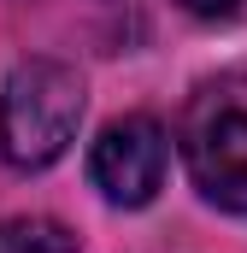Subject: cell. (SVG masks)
<instances>
[{"mask_svg": "<svg viewBox=\"0 0 247 253\" xmlns=\"http://www.w3.org/2000/svg\"><path fill=\"white\" fill-rule=\"evenodd\" d=\"M183 153L206 200L247 212V83H212L194 94Z\"/></svg>", "mask_w": 247, "mask_h": 253, "instance_id": "cell-2", "label": "cell"}, {"mask_svg": "<svg viewBox=\"0 0 247 253\" xmlns=\"http://www.w3.org/2000/svg\"><path fill=\"white\" fill-rule=\"evenodd\" d=\"M188 12H200V18H224V12H236L242 0H183Z\"/></svg>", "mask_w": 247, "mask_h": 253, "instance_id": "cell-5", "label": "cell"}, {"mask_svg": "<svg viewBox=\"0 0 247 253\" xmlns=\"http://www.w3.org/2000/svg\"><path fill=\"white\" fill-rule=\"evenodd\" d=\"M82 118V83L59 59H30L6 77L0 94V153L18 171H41L53 165Z\"/></svg>", "mask_w": 247, "mask_h": 253, "instance_id": "cell-1", "label": "cell"}, {"mask_svg": "<svg viewBox=\"0 0 247 253\" xmlns=\"http://www.w3.org/2000/svg\"><path fill=\"white\" fill-rule=\"evenodd\" d=\"M165 159H171V147H165V129L153 124V118H124L112 124L100 141H94V183L106 200H118V206H147L159 183H165Z\"/></svg>", "mask_w": 247, "mask_h": 253, "instance_id": "cell-3", "label": "cell"}, {"mask_svg": "<svg viewBox=\"0 0 247 253\" xmlns=\"http://www.w3.org/2000/svg\"><path fill=\"white\" fill-rule=\"evenodd\" d=\"M0 253H77V236L47 218H12L0 224Z\"/></svg>", "mask_w": 247, "mask_h": 253, "instance_id": "cell-4", "label": "cell"}]
</instances>
